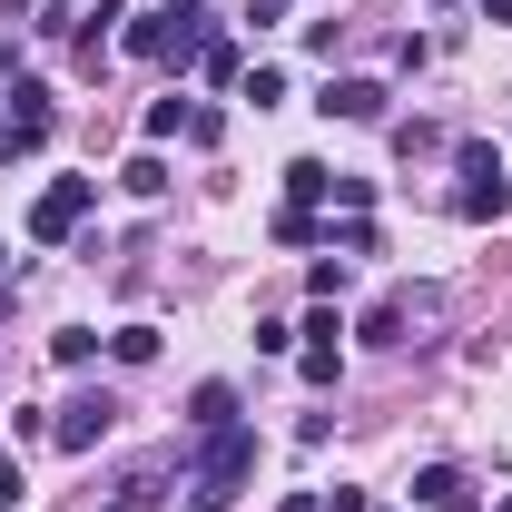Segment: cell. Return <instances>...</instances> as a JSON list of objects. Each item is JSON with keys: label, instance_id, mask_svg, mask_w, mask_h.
I'll use <instances>...</instances> for the list:
<instances>
[{"label": "cell", "instance_id": "obj_22", "mask_svg": "<svg viewBox=\"0 0 512 512\" xmlns=\"http://www.w3.org/2000/svg\"><path fill=\"white\" fill-rule=\"evenodd\" d=\"M0 10H10V20H30V10H40V0H0Z\"/></svg>", "mask_w": 512, "mask_h": 512}, {"label": "cell", "instance_id": "obj_14", "mask_svg": "<svg viewBox=\"0 0 512 512\" xmlns=\"http://www.w3.org/2000/svg\"><path fill=\"white\" fill-rule=\"evenodd\" d=\"M365 345H404V296H384L375 316H365Z\"/></svg>", "mask_w": 512, "mask_h": 512}, {"label": "cell", "instance_id": "obj_21", "mask_svg": "<svg viewBox=\"0 0 512 512\" xmlns=\"http://www.w3.org/2000/svg\"><path fill=\"white\" fill-rule=\"evenodd\" d=\"M276 512H325V493H286V503H276Z\"/></svg>", "mask_w": 512, "mask_h": 512}, {"label": "cell", "instance_id": "obj_8", "mask_svg": "<svg viewBox=\"0 0 512 512\" xmlns=\"http://www.w3.org/2000/svg\"><path fill=\"white\" fill-rule=\"evenodd\" d=\"M50 128H60L50 89H40V79H20V99H10V138H20V148H50Z\"/></svg>", "mask_w": 512, "mask_h": 512}, {"label": "cell", "instance_id": "obj_16", "mask_svg": "<svg viewBox=\"0 0 512 512\" xmlns=\"http://www.w3.org/2000/svg\"><path fill=\"white\" fill-rule=\"evenodd\" d=\"M50 355H60V365H89V355H99V335H89V325H60V335H50Z\"/></svg>", "mask_w": 512, "mask_h": 512}, {"label": "cell", "instance_id": "obj_6", "mask_svg": "<svg viewBox=\"0 0 512 512\" xmlns=\"http://www.w3.org/2000/svg\"><path fill=\"white\" fill-rule=\"evenodd\" d=\"M316 109H325V119H345V128H375L384 109H394V89H384V79H335Z\"/></svg>", "mask_w": 512, "mask_h": 512}, {"label": "cell", "instance_id": "obj_15", "mask_svg": "<svg viewBox=\"0 0 512 512\" xmlns=\"http://www.w3.org/2000/svg\"><path fill=\"white\" fill-rule=\"evenodd\" d=\"M325 227H316V207H286V217H276V247H316Z\"/></svg>", "mask_w": 512, "mask_h": 512}, {"label": "cell", "instance_id": "obj_7", "mask_svg": "<svg viewBox=\"0 0 512 512\" xmlns=\"http://www.w3.org/2000/svg\"><path fill=\"white\" fill-rule=\"evenodd\" d=\"M335 335H345L335 316H306V355H296V375H306V384H335V375H345V345H335Z\"/></svg>", "mask_w": 512, "mask_h": 512}, {"label": "cell", "instance_id": "obj_26", "mask_svg": "<svg viewBox=\"0 0 512 512\" xmlns=\"http://www.w3.org/2000/svg\"><path fill=\"white\" fill-rule=\"evenodd\" d=\"M434 10H453V0H434Z\"/></svg>", "mask_w": 512, "mask_h": 512}, {"label": "cell", "instance_id": "obj_24", "mask_svg": "<svg viewBox=\"0 0 512 512\" xmlns=\"http://www.w3.org/2000/svg\"><path fill=\"white\" fill-rule=\"evenodd\" d=\"M0 266H10V237H0Z\"/></svg>", "mask_w": 512, "mask_h": 512}, {"label": "cell", "instance_id": "obj_17", "mask_svg": "<svg viewBox=\"0 0 512 512\" xmlns=\"http://www.w3.org/2000/svg\"><path fill=\"white\" fill-rule=\"evenodd\" d=\"M178 128H188V99H158V109H148V148H158V138H178Z\"/></svg>", "mask_w": 512, "mask_h": 512}, {"label": "cell", "instance_id": "obj_5", "mask_svg": "<svg viewBox=\"0 0 512 512\" xmlns=\"http://www.w3.org/2000/svg\"><path fill=\"white\" fill-rule=\"evenodd\" d=\"M109 424H119V404H109V394H79V404H60L50 444H60V453H89V444H109Z\"/></svg>", "mask_w": 512, "mask_h": 512}, {"label": "cell", "instance_id": "obj_18", "mask_svg": "<svg viewBox=\"0 0 512 512\" xmlns=\"http://www.w3.org/2000/svg\"><path fill=\"white\" fill-rule=\"evenodd\" d=\"M20 493H30V473H20V453H0V512H20Z\"/></svg>", "mask_w": 512, "mask_h": 512}, {"label": "cell", "instance_id": "obj_25", "mask_svg": "<svg viewBox=\"0 0 512 512\" xmlns=\"http://www.w3.org/2000/svg\"><path fill=\"white\" fill-rule=\"evenodd\" d=\"M493 512H512V493H503V503H493Z\"/></svg>", "mask_w": 512, "mask_h": 512}, {"label": "cell", "instance_id": "obj_4", "mask_svg": "<svg viewBox=\"0 0 512 512\" xmlns=\"http://www.w3.org/2000/svg\"><path fill=\"white\" fill-rule=\"evenodd\" d=\"M89 207H99V178H50V188L30 197V247H60Z\"/></svg>", "mask_w": 512, "mask_h": 512}, {"label": "cell", "instance_id": "obj_13", "mask_svg": "<svg viewBox=\"0 0 512 512\" xmlns=\"http://www.w3.org/2000/svg\"><path fill=\"white\" fill-rule=\"evenodd\" d=\"M109 355H119V365H148V355H158V325H119Z\"/></svg>", "mask_w": 512, "mask_h": 512}, {"label": "cell", "instance_id": "obj_19", "mask_svg": "<svg viewBox=\"0 0 512 512\" xmlns=\"http://www.w3.org/2000/svg\"><path fill=\"white\" fill-rule=\"evenodd\" d=\"M237 20H247V30H276V20H286V0H247Z\"/></svg>", "mask_w": 512, "mask_h": 512}, {"label": "cell", "instance_id": "obj_9", "mask_svg": "<svg viewBox=\"0 0 512 512\" xmlns=\"http://www.w3.org/2000/svg\"><path fill=\"white\" fill-rule=\"evenodd\" d=\"M414 503L424 512H473V483H463L453 463H424V473H414Z\"/></svg>", "mask_w": 512, "mask_h": 512}, {"label": "cell", "instance_id": "obj_23", "mask_svg": "<svg viewBox=\"0 0 512 512\" xmlns=\"http://www.w3.org/2000/svg\"><path fill=\"white\" fill-rule=\"evenodd\" d=\"M483 10H493V20H512V0H483Z\"/></svg>", "mask_w": 512, "mask_h": 512}, {"label": "cell", "instance_id": "obj_10", "mask_svg": "<svg viewBox=\"0 0 512 512\" xmlns=\"http://www.w3.org/2000/svg\"><path fill=\"white\" fill-rule=\"evenodd\" d=\"M227 424H237V384H197L188 394V434L207 444V434H227Z\"/></svg>", "mask_w": 512, "mask_h": 512}, {"label": "cell", "instance_id": "obj_11", "mask_svg": "<svg viewBox=\"0 0 512 512\" xmlns=\"http://www.w3.org/2000/svg\"><path fill=\"white\" fill-rule=\"evenodd\" d=\"M325 197H335V168L325 158H296L286 168V207H325Z\"/></svg>", "mask_w": 512, "mask_h": 512}, {"label": "cell", "instance_id": "obj_3", "mask_svg": "<svg viewBox=\"0 0 512 512\" xmlns=\"http://www.w3.org/2000/svg\"><path fill=\"white\" fill-rule=\"evenodd\" d=\"M453 168H463L453 217H473V227H483V217H503V207H512V178H503V158H493L483 138H463V148H453Z\"/></svg>", "mask_w": 512, "mask_h": 512}, {"label": "cell", "instance_id": "obj_1", "mask_svg": "<svg viewBox=\"0 0 512 512\" xmlns=\"http://www.w3.org/2000/svg\"><path fill=\"white\" fill-rule=\"evenodd\" d=\"M207 40H217V10L207 0H148L128 20V60H148V69H188Z\"/></svg>", "mask_w": 512, "mask_h": 512}, {"label": "cell", "instance_id": "obj_12", "mask_svg": "<svg viewBox=\"0 0 512 512\" xmlns=\"http://www.w3.org/2000/svg\"><path fill=\"white\" fill-rule=\"evenodd\" d=\"M119 188H128V197H158V188H168V158H158V148H138V158L119 168Z\"/></svg>", "mask_w": 512, "mask_h": 512}, {"label": "cell", "instance_id": "obj_2", "mask_svg": "<svg viewBox=\"0 0 512 512\" xmlns=\"http://www.w3.org/2000/svg\"><path fill=\"white\" fill-rule=\"evenodd\" d=\"M247 473H256V434L247 424L207 434V444H197V473H188V512H227L237 493H247Z\"/></svg>", "mask_w": 512, "mask_h": 512}, {"label": "cell", "instance_id": "obj_20", "mask_svg": "<svg viewBox=\"0 0 512 512\" xmlns=\"http://www.w3.org/2000/svg\"><path fill=\"white\" fill-rule=\"evenodd\" d=\"M325 512H375V503H365V493H345V483H335V493H325Z\"/></svg>", "mask_w": 512, "mask_h": 512}]
</instances>
